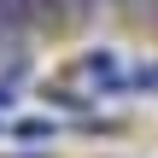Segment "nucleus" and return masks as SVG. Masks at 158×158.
I'll use <instances>...</instances> for the list:
<instances>
[{"label":"nucleus","instance_id":"nucleus-1","mask_svg":"<svg viewBox=\"0 0 158 158\" xmlns=\"http://www.w3.org/2000/svg\"><path fill=\"white\" fill-rule=\"evenodd\" d=\"M129 88H141V94H158V59H152V64H141V70H129Z\"/></svg>","mask_w":158,"mask_h":158},{"label":"nucleus","instance_id":"nucleus-2","mask_svg":"<svg viewBox=\"0 0 158 158\" xmlns=\"http://www.w3.org/2000/svg\"><path fill=\"white\" fill-rule=\"evenodd\" d=\"M23 141H53V123H18Z\"/></svg>","mask_w":158,"mask_h":158},{"label":"nucleus","instance_id":"nucleus-3","mask_svg":"<svg viewBox=\"0 0 158 158\" xmlns=\"http://www.w3.org/2000/svg\"><path fill=\"white\" fill-rule=\"evenodd\" d=\"M6 106H12V94H6V88H0V111H6Z\"/></svg>","mask_w":158,"mask_h":158},{"label":"nucleus","instance_id":"nucleus-4","mask_svg":"<svg viewBox=\"0 0 158 158\" xmlns=\"http://www.w3.org/2000/svg\"><path fill=\"white\" fill-rule=\"evenodd\" d=\"M70 6H88V0H70Z\"/></svg>","mask_w":158,"mask_h":158}]
</instances>
